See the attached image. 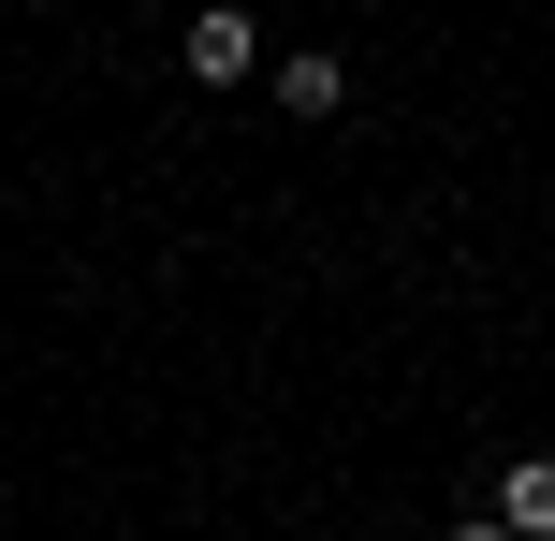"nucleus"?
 Returning <instances> with one entry per match:
<instances>
[{
    "label": "nucleus",
    "mask_w": 555,
    "mask_h": 541,
    "mask_svg": "<svg viewBox=\"0 0 555 541\" xmlns=\"http://www.w3.org/2000/svg\"><path fill=\"white\" fill-rule=\"evenodd\" d=\"M176 59H191V88H249V74H263V59H278V44H263V29H249V15H220V0H205V15H191V29H176Z\"/></svg>",
    "instance_id": "nucleus-1"
},
{
    "label": "nucleus",
    "mask_w": 555,
    "mask_h": 541,
    "mask_svg": "<svg viewBox=\"0 0 555 541\" xmlns=\"http://www.w3.org/2000/svg\"><path fill=\"white\" fill-rule=\"evenodd\" d=\"M263 103L278 117H336V103H351V59H336V44H278L263 59Z\"/></svg>",
    "instance_id": "nucleus-2"
},
{
    "label": "nucleus",
    "mask_w": 555,
    "mask_h": 541,
    "mask_svg": "<svg viewBox=\"0 0 555 541\" xmlns=\"http://www.w3.org/2000/svg\"><path fill=\"white\" fill-rule=\"evenodd\" d=\"M482 513L512 541H555V454H498V484H482Z\"/></svg>",
    "instance_id": "nucleus-3"
},
{
    "label": "nucleus",
    "mask_w": 555,
    "mask_h": 541,
    "mask_svg": "<svg viewBox=\"0 0 555 541\" xmlns=\"http://www.w3.org/2000/svg\"><path fill=\"white\" fill-rule=\"evenodd\" d=\"M453 541H512V527H498V513H468V527H453Z\"/></svg>",
    "instance_id": "nucleus-4"
}]
</instances>
